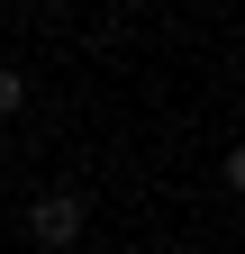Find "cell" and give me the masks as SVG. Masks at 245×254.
I'll use <instances>...</instances> for the list:
<instances>
[{
	"mask_svg": "<svg viewBox=\"0 0 245 254\" xmlns=\"http://www.w3.org/2000/svg\"><path fill=\"white\" fill-rule=\"evenodd\" d=\"M18 100H27V82L9 73V64H0V118H18Z\"/></svg>",
	"mask_w": 245,
	"mask_h": 254,
	"instance_id": "cell-2",
	"label": "cell"
},
{
	"mask_svg": "<svg viewBox=\"0 0 245 254\" xmlns=\"http://www.w3.org/2000/svg\"><path fill=\"white\" fill-rule=\"evenodd\" d=\"M0 173H9V145H0Z\"/></svg>",
	"mask_w": 245,
	"mask_h": 254,
	"instance_id": "cell-3",
	"label": "cell"
},
{
	"mask_svg": "<svg viewBox=\"0 0 245 254\" xmlns=\"http://www.w3.org/2000/svg\"><path fill=\"white\" fill-rule=\"evenodd\" d=\"M27 236H37L46 254H64V245L82 236V200H73V190H46V200L27 209Z\"/></svg>",
	"mask_w": 245,
	"mask_h": 254,
	"instance_id": "cell-1",
	"label": "cell"
}]
</instances>
